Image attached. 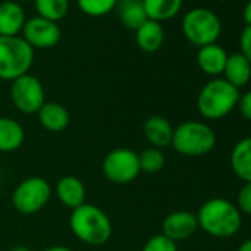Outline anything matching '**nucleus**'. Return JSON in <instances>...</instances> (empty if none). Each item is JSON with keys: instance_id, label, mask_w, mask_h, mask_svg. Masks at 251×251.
I'll use <instances>...</instances> for the list:
<instances>
[{"instance_id": "1", "label": "nucleus", "mask_w": 251, "mask_h": 251, "mask_svg": "<svg viewBox=\"0 0 251 251\" xmlns=\"http://www.w3.org/2000/svg\"><path fill=\"white\" fill-rule=\"evenodd\" d=\"M195 214L198 229L219 239L232 238L239 232L242 225V214L236 205L220 197L204 201Z\"/></svg>"}, {"instance_id": "2", "label": "nucleus", "mask_w": 251, "mask_h": 251, "mask_svg": "<svg viewBox=\"0 0 251 251\" xmlns=\"http://www.w3.org/2000/svg\"><path fill=\"white\" fill-rule=\"evenodd\" d=\"M70 227L74 236L87 245H103L112 235L109 216L98 205L84 202L71 211Z\"/></svg>"}, {"instance_id": "3", "label": "nucleus", "mask_w": 251, "mask_h": 251, "mask_svg": "<svg viewBox=\"0 0 251 251\" xmlns=\"http://www.w3.org/2000/svg\"><path fill=\"white\" fill-rule=\"evenodd\" d=\"M239 89L225 78L214 77L207 81L197 96V108L202 118L217 121L227 117L238 105Z\"/></svg>"}, {"instance_id": "4", "label": "nucleus", "mask_w": 251, "mask_h": 251, "mask_svg": "<svg viewBox=\"0 0 251 251\" xmlns=\"http://www.w3.org/2000/svg\"><path fill=\"white\" fill-rule=\"evenodd\" d=\"M216 133L205 121L188 120L175 127L172 147L183 157H204L216 147Z\"/></svg>"}, {"instance_id": "5", "label": "nucleus", "mask_w": 251, "mask_h": 251, "mask_svg": "<svg viewBox=\"0 0 251 251\" xmlns=\"http://www.w3.org/2000/svg\"><path fill=\"white\" fill-rule=\"evenodd\" d=\"M34 62V49L20 36H0V80L14 81L28 74Z\"/></svg>"}, {"instance_id": "6", "label": "nucleus", "mask_w": 251, "mask_h": 251, "mask_svg": "<svg viewBox=\"0 0 251 251\" xmlns=\"http://www.w3.org/2000/svg\"><path fill=\"white\" fill-rule=\"evenodd\" d=\"M182 31L189 43L202 48L216 43L222 33V23L213 11L195 8L183 17Z\"/></svg>"}, {"instance_id": "7", "label": "nucleus", "mask_w": 251, "mask_h": 251, "mask_svg": "<svg viewBox=\"0 0 251 251\" xmlns=\"http://www.w3.org/2000/svg\"><path fill=\"white\" fill-rule=\"evenodd\" d=\"M50 183L40 176H31L21 180L12 192L14 208L25 216H31L43 210L52 198Z\"/></svg>"}, {"instance_id": "8", "label": "nucleus", "mask_w": 251, "mask_h": 251, "mask_svg": "<svg viewBox=\"0 0 251 251\" xmlns=\"http://www.w3.org/2000/svg\"><path fill=\"white\" fill-rule=\"evenodd\" d=\"M105 179L115 185H127L142 173L138 152L130 148H115L109 151L102 161Z\"/></svg>"}, {"instance_id": "9", "label": "nucleus", "mask_w": 251, "mask_h": 251, "mask_svg": "<svg viewBox=\"0 0 251 251\" xmlns=\"http://www.w3.org/2000/svg\"><path fill=\"white\" fill-rule=\"evenodd\" d=\"M11 99L20 112L27 115L37 114L46 102L45 87L36 75L24 74L12 81Z\"/></svg>"}, {"instance_id": "10", "label": "nucleus", "mask_w": 251, "mask_h": 251, "mask_svg": "<svg viewBox=\"0 0 251 251\" xmlns=\"http://www.w3.org/2000/svg\"><path fill=\"white\" fill-rule=\"evenodd\" d=\"M23 39L33 49H50L61 42V28L58 23L34 17L25 21L23 28Z\"/></svg>"}, {"instance_id": "11", "label": "nucleus", "mask_w": 251, "mask_h": 251, "mask_svg": "<svg viewBox=\"0 0 251 251\" xmlns=\"http://www.w3.org/2000/svg\"><path fill=\"white\" fill-rule=\"evenodd\" d=\"M198 229L197 214L189 210H176L169 213L161 225V233L176 244L191 238Z\"/></svg>"}, {"instance_id": "12", "label": "nucleus", "mask_w": 251, "mask_h": 251, "mask_svg": "<svg viewBox=\"0 0 251 251\" xmlns=\"http://www.w3.org/2000/svg\"><path fill=\"white\" fill-rule=\"evenodd\" d=\"M175 127L163 115H151L144 123V136L151 147L163 150L172 145Z\"/></svg>"}, {"instance_id": "13", "label": "nucleus", "mask_w": 251, "mask_h": 251, "mask_svg": "<svg viewBox=\"0 0 251 251\" xmlns=\"http://www.w3.org/2000/svg\"><path fill=\"white\" fill-rule=\"evenodd\" d=\"M55 194L62 205L75 210L86 202V186L77 176H64L55 186Z\"/></svg>"}, {"instance_id": "14", "label": "nucleus", "mask_w": 251, "mask_h": 251, "mask_svg": "<svg viewBox=\"0 0 251 251\" xmlns=\"http://www.w3.org/2000/svg\"><path fill=\"white\" fill-rule=\"evenodd\" d=\"M37 118L42 127L52 133L64 132L70 124L68 109L58 102H45L37 112Z\"/></svg>"}, {"instance_id": "15", "label": "nucleus", "mask_w": 251, "mask_h": 251, "mask_svg": "<svg viewBox=\"0 0 251 251\" xmlns=\"http://www.w3.org/2000/svg\"><path fill=\"white\" fill-rule=\"evenodd\" d=\"M25 24V12L15 0L0 3V36H20Z\"/></svg>"}, {"instance_id": "16", "label": "nucleus", "mask_w": 251, "mask_h": 251, "mask_svg": "<svg viewBox=\"0 0 251 251\" xmlns=\"http://www.w3.org/2000/svg\"><path fill=\"white\" fill-rule=\"evenodd\" d=\"M226 61H227L226 50L216 43L198 49L197 64L200 70L210 77H219L220 74H223Z\"/></svg>"}, {"instance_id": "17", "label": "nucleus", "mask_w": 251, "mask_h": 251, "mask_svg": "<svg viewBox=\"0 0 251 251\" xmlns=\"http://www.w3.org/2000/svg\"><path fill=\"white\" fill-rule=\"evenodd\" d=\"M25 142L24 126L12 117L0 115V152H14Z\"/></svg>"}, {"instance_id": "18", "label": "nucleus", "mask_w": 251, "mask_h": 251, "mask_svg": "<svg viewBox=\"0 0 251 251\" xmlns=\"http://www.w3.org/2000/svg\"><path fill=\"white\" fill-rule=\"evenodd\" d=\"M230 167L238 179L251 183V136L238 141L230 151Z\"/></svg>"}, {"instance_id": "19", "label": "nucleus", "mask_w": 251, "mask_h": 251, "mask_svg": "<svg viewBox=\"0 0 251 251\" xmlns=\"http://www.w3.org/2000/svg\"><path fill=\"white\" fill-rule=\"evenodd\" d=\"M223 75L227 83H230L236 89H241L247 86L251 78V64L241 52L227 55Z\"/></svg>"}, {"instance_id": "20", "label": "nucleus", "mask_w": 251, "mask_h": 251, "mask_svg": "<svg viewBox=\"0 0 251 251\" xmlns=\"http://www.w3.org/2000/svg\"><path fill=\"white\" fill-rule=\"evenodd\" d=\"M136 45L141 50L147 53H154L161 49L164 43V28L160 23L145 21L136 30Z\"/></svg>"}, {"instance_id": "21", "label": "nucleus", "mask_w": 251, "mask_h": 251, "mask_svg": "<svg viewBox=\"0 0 251 251\" xmlns=\"http://www.w3.org/2000/svg\"><path fill=\"white\" fill-rule=\"evenodd\" d=\"M115 9L121 24L129 30L136 31L145 21H148L142 0H118Z\"/></svg>"}, {"instance_id": "22", "label": "nucleus", "mask_w": 251, "mask_h": 251, "mask_svg": "<svg viewBox=\"0 0 251 251\" xmlns=\"http://www.w3.org/2000/svg\"><path fill=\"white\" fill-rule=\"evenodd\" d=\"M142 5L148 20L161 24L180 12L183 0H142Z\"/></svg>"}, {"instance_id": "23", "label": "nucleus", "mask_w": 251, "mask_h": 251, "mask_svg": "<svg viewBox=\"0 0 251 251\" xmlns=\"http://www.w3.org/2000/svg\"><path fill=\"white\" fill-rule=\"evenodd\" d=\"M37 17L58 23L61 21L70 8V0H34Z\"/></svg>"}, {"instance_id": "24", "label": "nucleus", "mask_w": 251, "mask_h": 251, "mask_svg": "<svg viewBox=\"0 0 251 251\" xmlns=\"http://www.w3.org/2000/svg\"><path fill=\"white\" fill-rule=\"evenodd\" d=\"M138 157H139L141 172L148 173V175H155L161 172L166 166V155L163 150H158L154 147L145 148L142 152L138 154Z\"/></svg>"}, {"instance_id": "25", "label": "nucleus", "mask_w": 251, "mask_h": 251, "mask_svg": "<svg viewBox=\"0 0 251 251\" xmlns=\"http://www.w3.org/2000/svg\"><path fill=\"white\" fill-rule=\"evenodd\" d=\"M118 0H77L78 9L89 17H103L115 9Z\"/></svg>"}, {"instance_id": "26", "label": "nucleus", "mask_w": 251, "mask_h": 251, "mask_svg": "<svg viewBox=\"0 0 251 251\" xmlns=\"http://www.w3.org/2000/svg\"><path fill=\"white\" fill-rule=\"evenodd\" d=\"M142 251H177V244L166 235L157 233L145 242Z\"/></svg>"}, {"instance_id": "27", "label": "nucleus", "mask_w": 251, "mask_h": 251, "mask_svg": "<svg viewBox=\"0 0 251 251\" xmlns=\"http://www.w3.org/2000/svg\"><path fill=\"white\" fill-rule=\"evenodd\" d=\"M235 205L241 214L251 216V183H242L238 191Z\"/></svg>"}, {"instance_id": "28", "label": "nucleus", "mask_w": 251, "mask_h": 251, "mask_svg": "<svg viewBox=\"0 0 251 251\" xmlns=\"http://www.w3.org/2000/svg\"><path fill=\"white\" fill-rule=\"evenodd\" d=\"M239 49H241V53L251 64V25H247L242 30L239 36Z\"/></svg>"}, {"instance_id": "29", "label": "nucleus", "mask_w": 251, "mask_h": 251, "mask_svg": "<svg viewBox=\"0 0 251 251\" xmlns=\"http://www.w3.org/2000/svg\"><path fill=\"white\" fill-rule=\"evenodd\" d=\"M236 108H238L239 114L244 117V120L251 121V90H247L244 95H239Z\"/></svg>"}, {"instance_id": "30", "label": "nucleus", "mask_w": 251, "mask_h": 251, "mask_svg": "<svg viewBox=\"0 0 251 251\" xmlns=\"http://www.w3.org/2000/svg\"><path fill=\"white\" fill-rule=\"evenodd\" d=\"M244 21L247 25H251V0H248L247 5L244 6V12H242Z\"/></svg>"}, {"instance_id": "31", "label": "nucleus", "mask_w": 251, "mask_h": 251, "mask_svg": "<svg viewBox=\"0 0 251 251\" xmlns=\"http://www.w3.org/2000/svg\"><path fill=\"white\" fill-rule=\"evenodd\" d=\"M236 251H251V238L244 239V241L239 244V247H238Z\"/></svg>"}, {"instance_id": "32", "label": "nucleus", "mask_w": 251, "mask_h": 251, "mask_svg": "<svg viewBox=\"0 0 251 251\" xmlns=\"http://www.w3.org/2000/svg\"><path fill=\"white\" fill-rule=\"evenodd\" d=\"M43 251H73V250L67 245H52V247L45 248Z\"/></svg>"}, {"instance_id": "33", "label": "nucleus", "mask_w": 251, "mask_h": 251, "mask_svg": "<svg viewBox=\"0 0 251 251\" xmlns=\"http://www.w3.org/2000/svg\"><path fill=\"white\" fill-rule=\"evenodd\" d=\"M11 251H33V250L28 248V247H25V245H17V247H14Z\"/></svg>"}, {"instance_id": "34", "label": "nucleus", "mask_w": 251, "mask_h": 251, "mask_svg": "<svg viewBox=\"0 0 251 251\" xmlns=\"http://www.w3.org/2000/svg\"><path fill=\"white\" fill-rule=\"evenodd\" d=\"M15 2L18 3V2H30V0H15Z\"/></svg>"}]
</instances>
